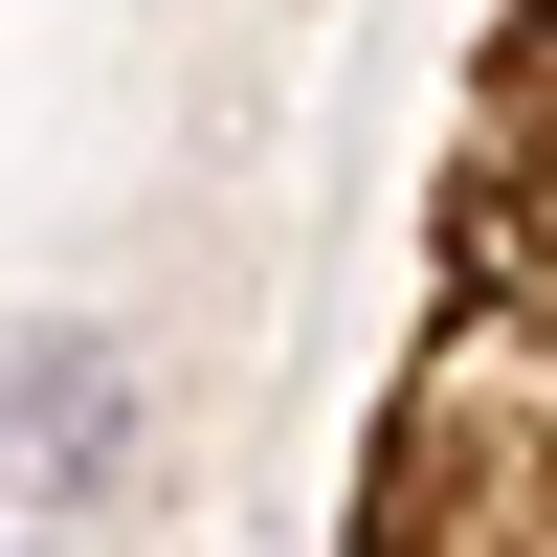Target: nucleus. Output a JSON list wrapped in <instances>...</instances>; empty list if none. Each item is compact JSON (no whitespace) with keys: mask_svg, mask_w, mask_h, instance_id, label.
<instances>
[{"mask_svg":"<svg viewBox=\"0 0 557 557\" xmlns=\"http://www.w3.org/2000/svg\"><path fill=\"white\" fill-rule=\"evenodd\" d=\"M335 557H557V0H513L446 89L424 335L380 380Z\"/></svg>","mask_w":557,"mask_h":557,"instance_id":"obj_1","label":"nucleus"},{"mask_svg":"<svg viewBox=\"0 0 557 557\" xmlns=\"http://www.w3.org/2000/svg\"><path fill=\"white\" fill-rule=\"evenodd\" d=\"M0 424H23V469H0V491H89V469H112V424H134V380H112L89 335H23Z\"/></svg>","mask_w":557,"mask_h":557,"instance_id":"obj_2","label":"nucleus"}]
</instances>
